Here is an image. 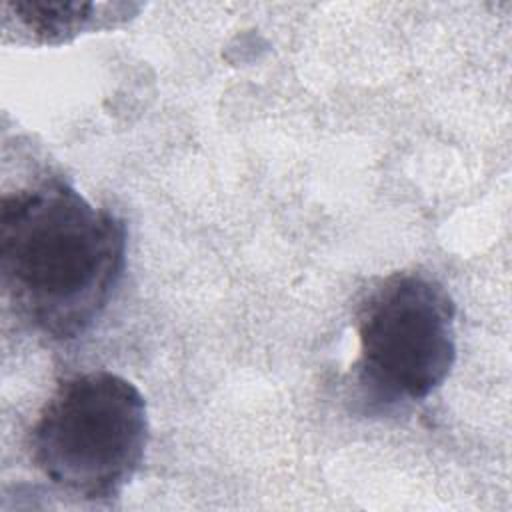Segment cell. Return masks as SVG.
Instances as JSON below:
<instances>
[{
  "mask_svg": "<svg viewBox=\"0 0 512 512\" xmlns=\"http://www.w3.org/2000/svg\"><path fill=\"white\" fill-rule=\"evenodd\" d=\"M126 262V226L60 176L2 194L0 270L16 312L52 340L84 334Z\"/></svg>",
  "mask_w": 512,
  "mask_h": 512,
  "instance_id": "6da1fadb",
  "label": "cell"
},
{
  "mask_svg": "<svg viewBox=\"0 0 512 512\" xmlns=\"http://www.w3.org/2000/svg\"><path fill=\"white\" fill-rule=\"evenodd\" d=\"M146 444L144 396L108 370L62 380L30 430L34 466L86 500L118 496L140 468Z\"/></svg>",
  "mask_w": 512,
  "mask_h": 512,
  "instance_id": "7a4b0ae2",
  "label": "cell"
},
{
  "mask_svg": "<svg viewBox=\"0 0 512 512\" xmlns=\"http://www.w3.org/2000/svg\"><path fill=\"white\" fill-rule=\"evenodd\" d=\"M356 330L360 382L382 404L428 398L454 366V304L426 274L380 280L358 308Z\"/></svg>",
  "mask_w": 512,
  "mask_h": 512,
  "instance_id": "3957f363",
  "label": "cell"
},
{
  "mask_svg": "<svg viewBox=\"0 0 512 512\" xmlns=\"http://www.w3.org/2000/svg\"><path fill=\"white\" fill-rule=\"evenodd\" d=\"M106 4L70 2V0H10L2 4L4 22H16V28L40 42H64L82 30L94 28Z\"/></svg>",
  "mask_w": 512,
  "mask_h": 512,
  "instance_id": "277c9868",
  "label": "cell"
}]
</instances>
